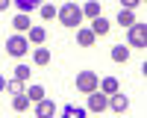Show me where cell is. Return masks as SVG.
<instances>
[{
    "label": "cell",
    "instance_id": "cell-1",
    "mask_svg": "<svg viewBox=\"0 0 147 118\" xmlns=\"http://www.w3.org/2000/svg\"><path fill=\"white\" fill-rule=\"evenodd\" d=\"M56 18H59V24H65V27H80V24H82V9H80V6L71 0V3L59 6Z\"/></svg>",
    "mask_w": 147,
    "mask_h": 118
},
{
    "label": "cell",
    "instance_id": "cell-2",
    "mask_svg": "<svg viewBox=\"0 0 147 118\" xmlns=\"http://www.w3.org/2000/svg\"><path fill=\"white\" fill-rule=\"evenodd\" d=\"M27 50H30V39H27V35H9V39H6V53L9 56H15V59H24V56H27Z\"/></svg>",
    "mask_w": 147,
    "mask_h": 118
},
{
    "label": "cell",
    "instance_id": "cell-3",
    "mask_svg": "<svg viewBox=\"0 0 147 118\" xmlns=\"http://www.w3.org/2000/svg\"><path fill=\"white\" fill-rule=\"evenodd\" d=\"M97 86H100V80H97V74H94V71H80V74H77V89H80L82 94L94 92Z\"/></svg>",
    "mask_w": 147,
    "mask_h": 118
},
{
    "label": "cell",
    "instance_id": "cell-4",
    "mask_svg": "<svg viewBox=\"0 0 147 118\" xmlns=\"http://www.w3.org/2000/svg\"><path fill=\"white\" fill-rule=\"evenodd\" d=\"M127 41H129V47H144L147 44V24H132L129 27V35H127Z\"/></svg>",
    "mask_w": 147,
    "mask_h": 118
},
{
    "label": "cell",
    "instance_id": "cell-5",
    "mask_svg": "<svg viewBox=\"0 0 147 118\" xmlns=\"http://www.w3.org/2000/svg\"><path fill=\"white\" fill-rule=\"evenodd\" d=\"M106 106H109V94H103V92H88V109L91 112H103L106 109Z\"/></svg>",
    "mask_w": 147,
    "mask_h": 118
},
{
    "label": "cell",
    "instance_id": "cell-6",
    "mask_svg": "<svg viewBox=\"0 0 147 118\" xmlns=\"http://www.w3.org/2000/svg\"><path fill=\"white\" fill-rule=\"evenodd\" d=\"M109 106H112L115 112H127V109H129V100H127V94L112 92V94H109Z\"/></svg>",
    "mask_w": 147,
    "mask_h": 118
},
{
    "label": "cell",
    "instance_id": "cell-7",
    "mask_svg": "<svg viewBox=\"0 0 147 118\" xmlns=\"http://www.w3.org/2000/svg\"><path fill=\"white\" fill-rule=\"evenodd\" d=\"M109 27H112V24H109L103 15H97V18H91V27H88V30H91L94 35H106V33H109Z\"/></svg>",
    "mask_w": 147,
    "mask_h": 118
},
{
    "label": "cell",
    "instance_id": "cell-8",
    "mask_svg": "<svg viewBox=\"0 0 147 118\" xmlns=\"http://www.w3.org/2000/svg\"><path fill=\"white\" fill-rule=\"evenodd\" d=\"M53 112H56V106H53L50 100H44V98H41L38 103H35V115H38V118H50Z\"/></svg>",
    "mask_w": 147,
    "mask_h": 118
},
{
    "label": "cell",
    "instance_id": "cell-9",
    "mask_svg": "<svg viewBox=\"0 0 147 118\" xmlns=\"http://www.w3.org/2000/svg\"><path fill=\"white\" fill-rule=\"evenodd\" d=\"M12 27H15L18 33H27V30L32 27V24H30V18H27V12H18V15L12 18Z\"/></svg>",
    "mask_w": 147,
    "mask_h": 118
},
{
    "label": "cell",
    "instance_id": "cell-10",
    "mask_svg": "<svg viewBox=\"0 0 147 118\" xmlns=\"http://www.w3.org/2000/svg\"><path fill=\"white\" fill-rule=\"evenodd\" d=\"M27 39H30L32 44H44L47 33H44V27H30V30H27Z\"/></svg>",
    "mask_w": 147,
    "mask_h": 118
},
{
    "label": "cell",
    "instance_id": "cell-11",
    "mask_svg": "<svg viewBox=\"0 0 147 118\" xmlns=\"http://www.w3.org/2000/svg\"><path fill=\"white\" fill-rule=\"evenodd\" d=\"M77 41H80L82 47H91V44L97 41V35H94L91 30H80V33H77Z\"/></svg>",
    "mask_w": 147,
    "mask_h": 118
},
{
    "label": "cell",
    "instance_id": "cell-12",
    "mask_svg": "<svg viewBox=\"0 0 147 118\" xmlns=\"http://www.w3.org/2000/svg\"><path fill=\"white\" fill-rule=\"evenodd\" d=\"M32 59H35V65H50V50L47 47H35Z\"/></svg>",
    "mask_w": 147,
    "mask_h": 118
},
{
    "label": "cell",
    "instance_id": "cell-13",
    "mask_svg": "<svg viewBox=\"0 0 147 118\" xmlns=\"http://www.w3.org/2000/svg\"><path fill=\"white\" fill-rule=\"evenodd\" d=\"M12 3H15L21 12H32V9H38V6L44 3V0H12Z\"/></svg>",
    "mask_w": 147,
    "mask_h": 118
},
{
    "label": "cell",
    "instance_id": "cell-14",
    "mask_svg": "<svg viewBox=\"0 0 147 118\" xmlns=\"http://www.w3.org/2000/svg\"><path fill=\"white\" fill-rule=\"evenodd\" d=\"M12 106H15L18 112H27V109H30V98H27V94H21V92H18L15 98H12Z\"/></svg>",
    "mask_w": 147,
    "mask_h": 118
},
{
    "label": "cell",
    "instance_id": "cell-15",
    "mask_svg": "<svg viewBox=\"0 0 147 118\" xmlns=\"http://www.w3.org/2000/svg\"><path fill=\"white\" fill-rule=\"evenodd\" d=\"M112 59H115V62H127V59H129V47L115 44V47H112Z\"/></svg>",
    "mask_w": 147,
    "mask_h": 118
},
{
    "label": "cell",
    "instance_id": "cell-16",
    "mask_svg": "<svg viewBox=\"0 0 147 118\" xmlns=\"http://www.w3.org/2000/svg\"><path fill=\"white\" fill-rule=\"evenodd\" d=\"M80 9H82V15H88V18H97V15H100V3H97V0H88V3L80 6Z\"/></svg>",
    "mask_w": 147,
    "mask_h": 118
},
{
    "label": "cell",
    "instance_id": "cell-17",
    "mask_svg": "<svg viewBox=\"0 0 147 118\" xmlns=\"http://www.w3.org/2000/svg\"><path fill=\"white\" fill-rule=\"evenodd\" d=\"M136 24V15H132V9H124L118 15V27H132Z\"/></svg>",
    "mask_w": 147,
    "mask_h": 118
},
{
    "label": "cell",
    "instance_id": "cell-18",
    "mask_svg": "<svg viewBox=\"0 0 147 118\" xmlns=\"http://www.w3.org/2000/svg\"><path fill=\"white\" fill-rule=\"evenodd\" d=\"M30 77H32V68H30V65H18V68H15V80H18V83H27Z\"/></svg>",
    "mask_w": 147,
    "mask_h": 118
},
{
    "label": "cell",
    "instance_id": "cell-19",
    "mask_svg": "<svg viewBox=\"0 0 147 118\" xmlns=\"http://www.w3.org/2000/svg\"><path fill=\"white\" fill-rule=\"evenodd\" d=\"M100 89H103V94L118 92V77H106V80H100Z\"/></svg>",
    "mask_w": 147,
    "mask_h": 118
},
{
    "label": "cell",
    "instance_id": "cell-20",
    "mask_svg": "<svg viewBox=\"0 0 147 118\" xmlns=\"http://www.w3.org/2000/svg\"><path fill=\"white\" fill-rule=\"evenodd\" d=\"M27 98H30L32 103H38L41 98H47V94H44V89H41V86H30V92H27Z\"/></svg>",
    "mask_w": 147,
    "mask_h": 118
},
{
    "label": "cell",
    "instance_id": "cell-21",
    "mask_svg": "<svg viewBox=\"0 0 147 118\" xmlns=\"http://www.w3.org/2000/svg\"><path fill=\"white\" fill-rule=\"evenodd\" d=\"M38 9H41V18H44V21H50V18H56V12H59V9H56L53 3H41Z\"/></svg>",
    "mask_w": 147,
    "mask_h": 118
},
{
    "label": "cell",
    "instance_id": "cell-22",
    "mask_svg": "<svg viewBox=\"0 0 147 118\" xmlns=\"http://www.w3.org/2000/svg\"><path fill=\"white\" fill-rule=\"evenodd\" d=\"M65 115H68V118H71V115H74V118H82L85 109H82V106H65Z\"/></svg>",
    "mask_w": 147,
    "mask_h": 118
},
{
    "label": "cell",
    "instance_id": "cell-23",
    "mask_svg": "<svg viewBox=\"0 0 147 118\" xmlns=\"http://www.w3.org/2000/svg\"><path fill=\"white\" fill-rule=\"evenodd\" d=\"M6 89H9L12 94H18V92H21V83H18V80H12V83H6Z\"/></svg>",
    "mask_w": 147,
    "mask_h": 118
},
{
    "label": "cell",
    "instance_id": "cell-24",
    "mask_svg": "<svg viewBox=\"0 0 147 118\" xmlns=\"http://www.w3.org/2000/svg\"><path fill=\"white\" fill-rule=\"evenodd\" d=\"M121 3H124V9H136V6L141 3V0H121Z\"/></svg>",
    "mask_w": 147,
    "mask_h": 118
},
{
    "label": "cell",
    "instance_id": "cell-25",
    "mask_svg": "<svg viewBox=\"0 0 147 118\" xmlns=\"http://www.w3.org/2000/svg\"><path fill=\"white\" fill-rule=\"evenodd\" d=\"M3 89H6V77L0 74V92H3Z\"/></svg>",
    "mask_w": 147,
    "mask_h": 118
},
{
    "label": "cell",
    "instance_id": "cell-26",
    "mask_svg": "<svg viewBox=\"0 0 147 118\" xmlns=\"http://www.w3.org/2000/svg\"><path fill=\"white\" fill-rule=\"evenodd\" d=\"M9 3H12V0H0V12H3V9H6Z\"/></svg>",
    "mask_w": 147,
    "mask_h": 118
}]
</instances>
